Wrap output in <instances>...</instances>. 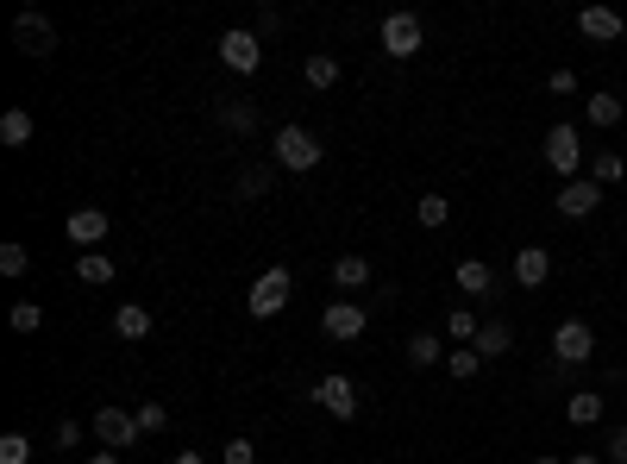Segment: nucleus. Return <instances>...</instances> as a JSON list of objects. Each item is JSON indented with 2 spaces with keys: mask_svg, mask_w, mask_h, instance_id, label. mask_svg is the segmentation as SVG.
Returning a JSON list of instances; mask_svg holds the SVG:
<instances>
[{
  "mask_svg": "<svg viewBox=\"0 0 627 464\" xmlns=\"http://www.w3.org/2000/svg\"><path fill=\"white\" fill-rule=\"evenodd\" d=\"M414 220H421V226H446L452 220V201L446 195H421V201H414Z\"/></svg>",
  "mask_w": 627,
  "mask_h": 464,
  "instance_id": "c85d7f7f",
  "label": "nucleus"
},
{
  "mask_svg": "<svg viewBox=\"0 0 627 464\" xmlns=\"http://www.w3.org/2000/svg\"><path fill=\"white\" fill-rule=\"evenodd\" d=\"M220 63L239 69V76H251V69L264 63V38L258 32H220Z\"/></svg>",
  "mask_w": 627,
  "mask_h": 464,
  "instance_id": "1a4fd4ad",
  "label": "nucleus"
},
{
  "mask_svg": "<svg viewBox=\"0 0 627 464\" xmlns=\"http://www.w3.org/2000/svg\"><path fill=\"white\" fill-rule=\"evenodd\" d=\"M333 289L339 295L370 289V258H364V251H339V258H333Z\"/></svg>",
  "mask_w": 627,
  "mask_h": 464,
  "instance_id": "4468645a",
  "label": "nucleus"
},
{
  "mask_svg": "<svg viewBox=\"0 0 627 464\" xmlns=\"http://www.w3.org/2000/svg\"><path fill=\"white\" fill-rule=\"evenodd\" d=\"M314 402L327 408L333 421H352V414H358V383L352 377H320L314 383Z\"/></svg>",
  "mask_w": 627,
  "mask_h": 464,
  "instance_id": "9d476101",
  "label": "nucleus"
},
{
  "mask_svg": "<svg viewBox=\"0 0 627 464\" xmlns=\"http://www.w3.org/2000/svg\"><path fill=\"white\" fill-rule=\"evenodd\" d=\"M270 182H276L270 170H239V201H264V195H270Z\"/></svg>",
  "mask_w": 627,
  "mask_h": 464,
  "instance_id": "c756f323",
  "label": "nucleus"
},
{
  "mask_svg": "<svg viewBox=\"0 0 627 464\" xmlns=\"http://www.w3.org/2000/svg\"><path fill=\"white\" fill-rule=\"evenodd\" d=\"M552 358H559L565 370H571V364H590V358H596L590 320H559V327H552Z\"/></svg>",
  "mask_w": 627,
  "mask_h": 464,
  "instance_id": "39448f33",
  "label": "nucleus"
},
{
  "mask_svg": "<svg viewBox=\"0 0 627 464\" xmlns=\"http://www.w3.org/2000/svg\"><path fill=\"white\" fill-rule=\"evenodd\" d=\"M220 464H258V446H251V439H226V446H220Z\"/></svg>",
  "mask_w": 627,
  "mask_h": 464,
  "instance_id": "f704fd0d",
  "label": "nucleus"
},
{
  "mask_svg": "<svg viewBox=\"0 0 627 464\" xmlns=\"http://www.w3.org/2000/svg\"><path fill=\"white\" fill-rule=\"evenodd\" d=\"M627 176V157L621 151H596L590 157V182H602V189H609V182H621Z\"/></svg>",
  "mask_w": 627,
  "mask_h": 464,
  "instance_id": "cd10ccee",
  "label": "nucleus"
},
{
  "mask_svg": "<svg viewBox=\"0 0 627 464\" xmlns=\"http://www.w3.org/2000/svg\"><path fill=\"white\" fill-rule=\"evenodd\" d=\"M477 352H483V358H502V352H515V327H508V320H483V333H477Z\"/></svg>",
  "mask_w": 627,
  "mask_h": 464,
  "instance_id": "aec40b11",
  "label": "nucleus"
},
{
  "mask_svg": "<svg viewBox=\"0 0 627 464\" xmlns=\"http://www.w3.org/2000/svg\"><path fill=\"white\" fill-rule=\"evenodd\" d=\"M540 151H546V170H559L565 182L584 176V132H577V126H552Z\"/></svg>",
  "mask_w": 627,
  "mask_h": 464,
  "instance_id": "f03ea898",
  "label": "nucleus"
},
{
  "mask_svg": "<svg viewBox=\"0 0 627 464\" xmlns=\"http://www.w3.org/2000/svg\"><path fill=\"white\" fill-rule=\"evenodd\" d=\"M0 464H32V439L26 433H7V439H0Z\"/></svg>",
  "mask_w": 627,
  "mask_h": 464,
  "instance_id": "72a5a7b5",
  "label": "nucleus"
},
{
  "mask_svg": "<svg viewBox=\"0 0 627 464\" xmlns=\"http://www.w3.org/2000/svg\"><path fill=\"white\" fill-rule=\"evenodd\" d=\"M63 232H69V245H76V251H101V239H107V214H101V207H76V214L63 220Z\"/></svg>",
  "mask_w": 627,
  "mask_h": 464,
  "instance_id": "f8f14e48",
  "label": "nucleus"
},
{
  "mask_svg": "<svg viewBox=\"0 0 627 464\" xmlns=\"http://www.w3.org/2000/svg\"><path fill=\"white\" fill-rule=\"evenodd\" d=\"M546 88H552V95H577V76H571V69H552Z\"/></svg>",
  "mask_w": 627,
  "mask_h": 464,
  "instance_id": "e433bc0d",
  "label": "nucleus"
},
{
  "mask_svg": "<svg viewBox=\"0 0 627 464\" xmlns=\"http://www.w3.org/2000/svg\"><path fill=\"white\" fill-rule=\"evenodd\" d=\"M602 458H609V464H627V427H615V433H609V446H602Z\"/></svg>",
  "mask_w": 627,
  "mask_h": 464,
  "instance_id": "c9c22d12",
  "label": "nucleus"
},
{
  "mask_svg": "<svg viewBox=\"0 0 627 464\" xmlns=\"http://www.w3.org/2000/svg\"><path fill=\"white\" fill-rule=\"evenodd\" d=\"M88 464H120V452H107V446H101V452H88Z\"/></svg>",
  "mask_w": 627,
  "mask_h": 464,
  "instance_id": "58836bf2",
  "label": "nucleus"
},
{
  "mask_svg": "<svg viewBox=\"0 0 627 464\" xmlns=\"http://www.w3.org/2000/svg\"><path fill=\"white\" fill-rule=\"evenodd\" d=\"M364 327H370V308H364V301H327V308H320V333H327V339H364Z\"/></svg>",
  "mask_w": 627,
  "mask_h": 464,
  "instance_id": "20e7f679",
  "label": "nucleus"
},
{
  "mask_svg": "<svg viewBox=\"0 0 627 464\" xmlns=\"http://www.w3.org/2000/svg\"><path fill=\"white\" fill-rule=\"evenodd\" d=\"M220 126L251 138V132H258V107H251V101H220Z\"/></svg>",
  "mask_w": 627,
  "mask_h": 464,
  "instance_id": "4be33fe9",
  "label": "nucleus"
},
{
  "mask_svg": "<svg viewBox=\"0 0 627 464\" xmlns=\"http://www.w3.org/2000/svg\"><path fill=\"white\" fill-rule=\"evenodd\" d=\"M289 270L283 264H276V270H264L258 276V283H251V295H245V308H251V320H276V314H283L289 308Z\"/></svg>",
  "mask_w": 627,
  "mask_h": 464,
  "instance_id": "7ed1b4c3",
  "label": "nucleus"
},
{
  "mask_svg": "<svg viewBox=\"0 0 627 464\" xmlns=\"http://www.w3.org/2000/svg\"><path fill=\"white\" fill-rule=\"evenodd\" d=\"M301 76H308V88H333V82H339V57H333V51H314Z\"/></svg>",
  "mask_w": 627,
  "mask_h": 464,
  "instance_id": "bb28decb",
  "label": "nucleus"
},
{
  "mask_svg": "<svg viewBox=\"0 0 627 464\" xmlns=\"http://www.w3.org/2000/svg\"><path fill=\"white\" fill-rule=\"evenodd\" d=\"M552 207H559V214H565V220H590V214H596V207H602V182H590V176H577V182H565V189H559V201H552Z\"/></svg>",
  "mask_w": 627,
  "mask_h": 464,
  "instance_id": "9b49d317",
  "label": "nucleus"
},
{
  "mask_svg": "<svg viewBox=\"0 0 627 464\" xmlns=\"http://www.w3.org/2000/svg\"><path fill=\"white\" fill-rule=\"evenodd\" d=\"M483 370V352L477 345H458V352H446V377H458V383H471Z\"/></svg>",
  "mask_w": 627,
  "mask_h": 464,
  "instance_id": "a878e982",
  "label": "nucleus"
},
{
  "mask_svg": "<svg viewBox=\"0 0 627 464\" xmlns=\"http://www.w3.org/2000/svg\"><path fill=\"white\" fill-rule=\"evenodd\" d=\"M132 414H138V433H164L170 427V408L164 402H138Z\"/></svg>",
  "mask_w": 627,
  "mask_h": 464,
  "instance_id": "2f4dec72",
  "label": "nucleus"
},
{
  "mask_svg": "<svg viewBox=\"0 0 627 464\" xmlns=\"http://www.w3.org/2000/svg\"><path fill=\"white\" fill-rule=\"evenodd\" d=\"M533 464H565V458H559V452H540V458H533Z\"/></svg>",
  "mask_w": 627,
  "mask_h": 464,
  "instance_id": "79ce46f5",
  "label": "nucleus"
},
{
  "mask_svg": "<svg viewBox=\"0 0 627 464\" xmlns=\"http://www.w3.org/2000/svg\"><path fill=\"white\" fill-rule=\"evenodd\" d=\"M95 439H101V446L107 452H132L138 446V414L132 408H95Z\"/></svg>",
  "mask_w": 627,
  "mask_h": 464,
  "instance_id": "423d86ee",
  "label": "nucleus"
},
{
  "mask_svg": "<svg viewBox=\"0 0 627 464\" xmlns=\"http://www.w3.org/2000/svg\"><path fill=\"white\" fill-rule=\"evenodd\" d=\"M602 408H609V402H602L596 389H571V396H565V421H571V427H596Z\"/></svg>",
  "mask_w": 627,
  "mask_h": 464,
  "instance_id": "f3484780",
  "label": "nucleus"
},
{
  "mask_svg": "<svg viewBox=\"0 0 627 464\" xmlns=\"http://www.w3.org/2000/svg\"><path fill=\"white\" fill-rule=\"evenodd\" d=\"M408 364H414V370L446 364V345H439V333H414V339H408Z\"/></svg>",
  "mask_w": 627,
  "mask_h": 464,
  "instance_id": "5701e85b",
  "label": "nucleus"
},
{
  "mask_svg": "<svg viewBox=\"0 0 627 464\" xmlns=\"http://www.w3.org/2000/svg\"><path fill=\"white\" fill-rule=\"evenodd\" d=\"M590 126H602V132H609V126H621V95L596 88V95H590Z\"/></svg>",
  "mask_w": 627,
  "mask_h": 464,
  "instance_id": "393cba45",
  "label": "nucleus"
},
{
  "mask_svg": "<svg viewBox=\"0 0 627 464\" xmlns=\"http://www.w3.org/2000/svg\"><path fill=\"white\" fill-rule=\"evenodd\" d=\"M546 276H552V251H546V245H521V251H515V283H521V289H540Z\"/></svg>",
  "mask_w": 627,
  "mask_h": 464,
  "instance_id": "2eb2a0df",
  "label": "nucleus"
},
{
  "mask_svg": "<svg viewBox=\"0 0 627 464\" xmlns=\"http://www.w3.org/2000/svg\"><path fill=\"white\" fill-rule=\"evenodd\" d=\"M57 446L76 452V446H82V427H76V421H57Z\"/></svg>",
  "mask_w": 627,
  "mask_h": 464,
  "instance_id": "4c0bfd02",
  "label": "nucleus"
},
{
  "mask_svg": "<svg viewBox=\"0 0 627 464\" xmlns=\"http://www.w3.org/2000/svg\"><path fill=\"white\" fill-rule=\"evenodd\" d=\"M7 320H13V333H38L44 327V308H38V301H13Z\"/></svg>",
  "mask_w": 627,
  "mask_h": 464,
  "instance_id": "473e14b6",
  "label": "nucleus"
},
{
  "mask_svg": "<svg viewBox=\"0 0 627 464\" xmlns=\"http://www.w3.org/2000/svg\"><path fill=\"white\" fill-rule=\"evenodd\" d=\"M458 289H464V295H490V289H496V270L483 264V258H464V264H458Z\"/></svg>",
  "mask_w": 627,
  "mask_h": 464,
  "instance_id": "412c9836",
  "label": "nucleus"
},
{
  "mask_svg": "<svg viewBox=\"0 0 627 464\" xmlns=\"http://www.w3.org/2000/svg\"><path fill=\"white\" fill-rule=\"evenodd\" d=\"M270 157H276V170H314L320 164V138L308 132V126H283V132H276L270 138Z\"/></svg>",
  "mask_w": 627,
  "mask_h": 464,
  "instance_id": "f257e3e1",
  "label": "nucleus"
},
{
  "mask_svg": "<svg viewBox=\"0 0 627 464\" xmlns=\"http://www.w3.org/2000/svg\"><path fill=\"white\" fill-rule=\"evenodd\" d=\"M13 44H19V51H26V57H51L57 51V26H51V19H44V13H19L13 19Z\"/></svg>",
  "mask_w": 627,
  "mask_h": 464,
  "instance_id": "6e6552de",
  "label": "nucleus"
},
{
  "mask_svg": "<svg viewBox=\"0 0 627 464\" xmlns=\"http://www.w3.org/2000/svg\"><path fill=\"white\" fill-rule=\"evenodd\" d=\"M577 32H584L590 44H615V38L627 32V19H621L615 7H584V13H577Z\"/></svg>",
  "mask_w": 627,
  "mask_h": 464,
  "instance_id": "ddd939ff",
  "label": "nucleus"
},
{
  "mask_svg": "<svg viewBox=\"0 0 627 464\" xmlns=\"http://www.w3.org/2000/svg\"><path fill=\"white\" fill-rule=\"evenodd\" d=\"M151 327H157V320H151V308H145V301H120V308H113V333H120V339H151Z\"/></svg>",
  "mask_w": 627,
  "mask_h": 464,
  "instance_id": "dca6fc26",
  "label": "nucleus"
},
{
  "mask_svg": "<svg viewBox=\"0 0 627 464\" xmlns=\"http://www.w3.org/2000/svg\"><path fill=\"white\" fill-rule=\"evenodd\" d=\"M170 464H207V458H201V452H176Z\"/></svg>",
  "mask_w": 627,
  "mask_h": 464,
  "instance_id": "a19ab883",
  "label": "nucleus"
},
{
  "mask_svg": "<svg viewBox=\"0 0 627 464\" xmlns=\"http://www.w3.org/2000/svg\"><path fill=\"white\" fill-rule=\"evenodd\" d=\"M477 333H483L477 308H452V314H446V339H452V345H477Z\"/></svg>",
  "mask_w": 627,
  "mask_h": 464,
  "instance_id": "b1692460",
  "label": "nucleus"
},
{
  "mask_svg": "<svg viewBox=\"0 0 627 464\" xmlns=\"http://www.w3.org/2000/svg\"><path fill=\"white\" fill-rule=\"evenodd\" d=\"M32 132H38V126H32L26 107H7V113H0V145H7V151H26Z\"/></svg>",
  "mask_w": 627,
  "mask_h": 464,
  "instance_id": "a211bd4d",
  "label": "nucleus"
},
{
  "mask_svg": "<svg viewBox=\"0 0 627 464\" xmlns=\"http://www.w3.org/2000/svg\"><path fill=\"white\" fill-rule=\"evenodd\" d=\"M377 38H383V51L396 57V63H408L414 51H421V38H427V32H421V13H389Z\"/></svg>",
  "mask_w": 627,
  "mask_h": 464,
  "instance_id": "0eeeda50",
  "label": "nucleus"
},
{
  "mask_svg": "<svg viewBox=\"0 0 627 464\" xmlns=\"http://www.w3.org/2000/svg\"><path fill=\"white\" fill-rule=\"evenodd\" d=\"M565 464H609V458H596V452H571Z\"/></svg>",
  "mask_w": 627,
  "mask_h": 464,
  "instance_id": "ea45409f",
  "label": "nucleus"
},
{
  "mask_svg": "<svg viewBox=\"0 0 627 464\" xmlns=\"http://www.w3.org/2000/svg\"><path fill=\"white\" fill-rule=\"evenodd\" d=\"M76 283L107 289L113 283V258H107V251H76Z\"/></svg>",
  "mask_w": 627,
  "mask_h": 464,
  "instance_id": "6ab92c4d",
  "label": "nucleus"
},
{
  "mask_svg": "<svg viewBox=\"0 0 627 464\" xmlns=\"http://www.w3.org/2000/svg\"><path fill=\"white\" fill-rule=\"evenodd\" d=\"M26 270H32V251L26 245H19V239L0 245V276H26Z\"/></svg>",
  "mask_w": 627,
  "mask_h": 464,
  "instance_id": "7c9ffc66",
  "label": "nucleus"
}]
</instances>
